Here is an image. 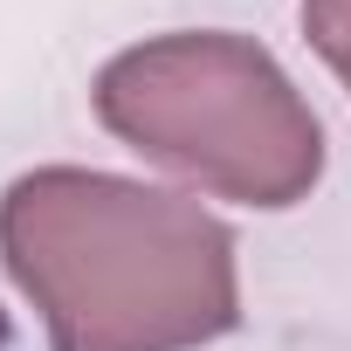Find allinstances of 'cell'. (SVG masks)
<instances>
[{
    "label": "cell",
    "mask_w": 351,
    "mask_h": 351,
    "mask_svg": "<svg viewBox=\"0 0 351 351\" xmlns=\"http://www.w3.org/2000/svg\"><path fill=\"white\" fill-rule=\"evenodd\" d=\"M303 35L351 90V0H303Z\"/></svg>",
    "instance_id": "cell-3"
},
{
    "label": "cell",
    "mask_w": 351,
    "mask_h": 351,
    "mask_svg": "<svg viewBox=\"0 0 351 351\" xmlns=\"http://www.w3.org/2000/svg\"><path fill=\"white\" fill-rule=\"evenodd\" d=\"M97 117L145 158L241 207H296L324 172V131L269 49L241 35H158L104 62Z\"/></svg>",
    "instance_id": "cell-2"
},
{
    "label": "cell",
    "mask_w": 351,
    "mask_h": 351,
    "mask_svg": "<svg viewBox=\"0 0 351 351\" xmlns=\"http://www.w3.org/2000/svg\"><path fill=\"white\" fill-rule=\"evenodd\" d=\"M0 262L56 351H193L241 324L234 234L117 172H21L0 193Z\"/></svg>",
    "instance_id": "cell-1"
}]
</instances>
